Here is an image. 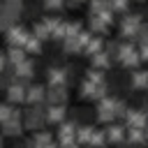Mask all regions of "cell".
<instances>
[{"mask_svg":"<svg viewBox=\"0 0 148 148\" xmlns=\"http://www.w3.org/2000/svg\"><path fill=\"white\" fill-rule=\"evenodd\" d=\"M23 123H25V130H32V132L44 130V125H46V109L42 104L30 106L25 111V116H23Z\"/></svg>","mask_w":148,"mask_h":148,"instance_id":"6da1fadb","label":"cell"},{"mask_svg":"<svg viewBox=\"0 0 148 148\" xmlns=\"http://www.w3.org/2000/svg\"><path fill=\"white\" fill-rule=\"evenodd\" d=\"M118 60L123 62V67L134 69V67L141 62V51L134 49L132 44H120V49H118Z\"/></svg>","mask_w":148,"mask_h":148,"instance_id":"7a4b0ae2","label":"cell"},{"mask_svg":"<svg viewBox=\"0 0 148 148\" xmlns=\"http://www.w3.org/2000/svg\"><path fill=\"white\" fill-rule=\"evenodd\" d=\"M141 25H143V16H141V14H127V16L123 18V23H120V35L134 39V37L139 35V28H141Z\"/></svg>","mask_w":148,"mask_h":148,"instance_id":"3957f363","label":"cell"},{"mask_svg":"<svg viewBox=\"0 0 148 148\" xmlns=\"http://www.w3.org/2000/svg\"><path fill=\"white\" fill-rule=\"evenodd\" d=\"M76 132H79V120H65L58 125L56 139L60 143H72V141H76Z\"/></svg>","mask_w":148,"mask_h":148,"instance_id":"277c9868","label":"cell"},{"mask_svg":"<svg viewBox=\"0 0 148 148\" xmlns=\"http://www.w3.org/2000/svg\"><path fill=\"white\" fill-rule=\"evenodd\" d=\"M32 32H28L23 25H12L7 32H5V37H7V44L9 46H25V42H28V37H30Z\"/></svg>","mask_w":148,"mask_h":148,"instance_id":"5b68a950","label":"cell"},{"mask_svg":"<svg viewBox=\"0 0 148 148\" xmlns=\"http://www.w3.org/2000/svg\"><path fill=\"white\" fill-rule=\"evenodd\" d=\"M5 92H7V102L21 104V102H25V97H28V86H25L23 81H14L9 88H5Z\"/></svg>","mask_w":148,"mask_h":148,"instance_id":"8992f818","label":"cell"},{"mask_svg":"<svg viewBox=\"0 0 148 148\" xmlns=\"http://www.w3.org/2000/svg\"><path fill=\"white\" fill-rule=\"evenodd\" d=\"M125 125L127 127H141V130H146L148 127V111H143V109H130L127 116H125Z\"/></svg>","mask_w":148,"mask_h":148,"instance_id":"52a82bcc","label":"cell"},{"mask_svg":"<svg viewBox=\"0 0 148 148\" xmlns=\"http://www.w3.org/2000/svg\"><path fill=\"white\" fill-rule=\"evenodd\" d=\"M67 120V106L65 104H49L46 109V123L49 125H60Z\"/></svg>","mask_w":148,"mask_h":148,"instance_id":"ba28073f","label":"cell"},{"mask_svg":"<svg viewBox=\"0 0 148 148\" xmlns=\"http://www.w3.org/2000/svg\"><path fill=\"white\" fill-rule=\"evenodd\" d=\"M46 79H49V86H67L69 81V69L65 67H49L46 69Z\"/></svg>","mask_w":148,"mask_h":148,"instance_id":"9c48e42d","label":"cell"},{"mask_svg":"<svg viewBox=\"0 0 148 148\" xmlns=\"http://www.w3.org/2000/svg\"><path fill=\"white\" fill-rule=\"evenodd\" d=\"M46 92H49V88H44V86H39V83H32V86H28V97H25V102H28L30 106L44 104V102H46Z\"/></svg>","mask_w":148,"mask_h":148,"instance_id":"30bf717a","label":"cell"},{"mask_svg":"<svg viewBox=\"0 0 148 148\" xmlns=\"http://www.w3.org/2000/svg\"><path fill=\"white\" fill-rule=\"evenodd\" d=\"M104 130H106L109 143H123V141L127 139V125H120V123H109Z\"/></svg>","mask_w":148,"mask_h":148,"instance_id":"8fae6325","label":"cell"},{"mask_svg":"<svg viewBox=\"0 0 148 148\" xmlns=\"http://www.w3.org/2000/svg\"><path fill=\"white\" fill-rule=\"evenodd\" d=\"M51 141H56V139H53V134L49 130H37V132H32V139L25 143V148H44Z\"/></svg>","mask_w":148,"mask_h":148,"instance_id":"7c38bea8","label":"cell"},{"mask_svg":"<svg viewBox=\"0 0 148 148\" xmlns=\"http://www.w3.org/2000/svg\"><path fill=\"white\" fill-rule=\"evenodd\" d=\"M32 74H35V62L32 60H23L21 65L14 67V79L16 81H28V79H32Z\"/></svg>","mask_w":148,"mask_h":148,"instance_id":"4fadbf2b","label":"cell"},{"mask_svg":"<svg viewBox=\"0 0 148 148\" xmlns=\"http://www.w3.org/2000/svg\"><path fill=\"white\" fill-rule=\"evenodd\" d=\"M23 127H25L23 118H12V120L2 123V134L5 136H21L23 134Z\"/></svg>","mask_w":148,"mask_h":148,"instance_id":"5bb4252c","label":"cell"},{"mask_svg":"<svg viewBox=\"0 0 148 148\" xmlns=\"http://www.w3.org/2000/svg\"><path fill=\"white\" fill-rule=\"evenodd\" d=\"M46 102H49V104H65V102H67V92H65V86H49V92H46Z\"/></svg>","mask_w":148,"mask_h":148,"instance_id":"9a60e30c","label":"cell"},{"mask_svg":"<svg viewBox=\"0 0 148 148\" xmlns=\"http://www.w3.org/2000/svg\"><path fill=\"white\" fill-rule=\"evenodd\" d=\"M5 53H7L9 62H12V67H16V65H21L23 60H28V51H25L23 46H9Z\"/></svg>","mask_w":148,"mask_h":148,"instance_id":"2e32d148","label":"cell"},{"mask_svg":"<svg viewBox=\"0 0 148 148\" xmlns=\"http://www.w3.org/2000/svg\"><path fill=\"white\" fill-rule=\"evenodd\" d=\"M127 141L132 146H143L148 141V132L141 127H127Z\"/></svg>","mask_w":148,"mask_h":148,"instance_id":"e0dca14e","label":"cell"},{"mask_svg":"<svg viewBox=\"0 0 148 148\" xmlns=\"http://www.w3.org/2000/svg\"><path fill=\"white\" fill-rule=\"evenodd\" d=\"M95 130H97V127H92V125H79L76 141H79L81 146H88V143H90V139H92V134H95Z\"/></svg>","mask_w":148,"mask_h":148,"instance_id":"ac0fdd59","label":"cell"},{"mask_svg":"<svg viewBox=\"0 0 148 148\" xmlns=\"http://www.w3.org/2000/svg\"><path fill=\"white\" fill-rule=\"evenodd\" d=\"M132 88L136 90H148V72L146 69H136L132 74Z\"/></svg>","mask_w":148,"mask_h":148,"instance_id":"d6986e66","label":"cell"},{"mask_svg":"<svg viewBox=\"0 0 148 148\" xmlns=\"http://www.w3.org/2000/svg\"><path fill=\"white\" fill-rule=\"evenodd\" d=\"M109 146V136H106V130H95L88 148H106Z\"/></svg>","mask_w":148,"mask_h":148,"instance_id":"ffe728a7","label":"cell"},{"mask_svg":"<svg viewBox=\"0 0 148 148\" xmlns=\"http://www.w3.org/2000/svg\"><path fill=\"white\" fill-rule=\"evenodd\" d=\"M90 60H92V67H97V69H106L109 65H111V53H104V51H99V53H95V56H90Z\"/></svg>","mask_w":148,"mask_h":148,"instance_id":"44dd1931","label":"cell"},{"mask_svg":"<svg viewBox=\"0 0 148 148\" xmlns=\"http://www.w3.org/2000/svg\"><path fill=\"white\" fill-rule=\"evenodd\" d=\"M25 51H28V56H37L39 51H42V39L32 32L30 37H28V42H25V46H23Z\"/></svg>","mask_w":148,"mask_h":148,"instance_id":"7402d4cb","label":"cell"},{"mask_svg":"<svg viewBox=\"0 0 148 148\" xmlns=\"http://www.w3.org/2000/svg\"><path fill=\"white\" fill-rule=\"evenodd\" d=\"M32 32H35L39 39H49V37H51V28L46 25V21H39V23H35Z\"/></svg>","mask_w":148,"mask_h":148,"instance_id":"603a6c76","label":"cell"},{"mask_svg":"<svg viewBox=\"0 0 148 148\" xmlns=\"http://www.w3.org/2000/svg\"><path fill=\"white\" fill-rule=\"evenodd\" d=\"M99 51H102V39L92 35V39L88 42V46L83 49V53H86V56H95V53H99Z\"/></svg>","mask_w":148,"mask_h":148,"instance_id":"cb8c5ba5","label":"cell"},{"mask_svg":"<svg viewBox=\"0 0 148 148\" xmlns=\"http://www.w3.org/2000/svg\"><path fill=\"white\" fill-rule=\"evenodd\" d=\"M106 25H109V23H106L102 16H90V30H92V32H104Z\"/></svg>","mask_w":148,"mask_h":148,"instance_id":"d4e9b609","label":"cell"},{"mask_svg":"<svg viewBox=\"0 0 148 148\" xmlns=\"http://www.w3.org/2000/svg\"><path fill=\"white\" fill-rule=\"evenodd\" d=\"M86 79H88V81H92V83H106V79H104V72H102V69H97V67L88 69Z\"/></svg>","mask_w":148,"mask_h":148,"instance_id":"484cf974","label":"cell"},{"mask_svg":"<svg viewBox=\"0 0 148 148\" xmlns=\"http://www.w3.org/2000/svg\"><path fill=\"white\" fill-rule=\"evenodd\" d=\"M65 5H67V0H42V7L49 12H60Z\"/></svg>","mask_w":148,"mask_h":148,"instance_id":"4316f807","label":"cell"},{"mask_svg":"<svg viewBox=\"0 0 148 148\" xmlns=\"http://www.w3.org/2000/svg\"><path fill=\"white\" fill-rule=\"evenodd\" d=\"M116 118V111H111V109H97V120L99 123H111Z\"/></svg>","mask_w":148,"mask_h":148,"instance_id":"83f0119b","label":"cell"},{"mask_svg":"<svg viewBox=\"0 0 148 148\" xmlns=\"http://www.w3.org/2000/svg\"><path fill=\"white\" fill-rule=\"evenodd\" d=\"M113 111H116V118H125V116H127V111H130V106H127L123 99H116V106H113Z\"/></svg>","mask_w":148,"mask_h":148,"instance_id":"f1b7e54d","label":"cell"},{"mask_svg":"<svg viewBox=\"0 0 148 148\" xmlns=\"http://www.w3.org/2000/svg\"><path fill=\"white\" fill-rule=\"evenodd\" d=\"M109 7L113 12H125L130 7V0H109Z\"/></svg>","mask_w":148,"mask_h":148,"instance_id":"f546056e","label":"cell"},{"mask_svg":"<svg viewBox=\"0 0 148 148\" xmlns=\"http://www.w3.org/2000/svg\"><path fill=\"white\" fill-rule=\"evenodd\" d=\"M21 5H23V0H5V2H2V7H7V9H18V12H21Z\"/></svg>","mask_w":148,"mask_h":148,"instance_id":"4dcf8cb0","label":"cell"},{"mask_svg":"<svg viewBox=\"0 0 148 148\" xmlns=\"http://www.w3.org/2000/svg\"><path fill=\"white\" fill-rule=\"evenodd\" d=\"M139 51H141V60H146V62H148V44H141V46H139Z\"/></svg>","mask_w":148,"mask_h":148,"instance_id":"1f68e13d","label":"cell"},{"mask_svg":"<svg viewBox=\"0 0 148 148\" xmlns=\"http://www.w3.org/2000/svg\"><path fill=\"white\" fill-rule=\"evenodd\" d=\"M60 148H81L79 141H72V143H60Z\"/></svg>","mask_w":148,"mask_h":148,"instance_id":"d6a6232c","label":"cell"},{"mask_svg":"<svg viewBox=\"0 0 148 148\" xmlns=\"http://www.w3.org/2000/svg\"><path fill=\"white\" fill-rule=\"evenodd\" d=\"M44 148H60V141L56 139V141H51V143H49V146H44Z\"/></svg>","mask_w":148,"mask_h":148,"instance_id":"836d02e7","label":"cell"},{"mask_svg":"<svg viewBox=\"0 0 148 148\" xmlns=\"http://www.w3.org/2000/svg\"><path fill=\"white\" fill-rule=\"evenodd\" d=\"M67 5H69V7H79V5H81V0H67Z\"/></svg>","mask_w":148,"mask_h":148,"instance_id":"e575fe53","label":"cell"},{"mask_svg":"<svg viewBox=\"0 0 148 148\" xmlns=\"http://www.w3.org/2000/svg\"><path fill=\"white\" fill-rule=\"evenodd\" d=\"M146 132H148V127H146Z\"/></svg>","mask_w":148,"mask_h":148,"instance_id":"d590c367","label":"cell"}]
</instances>
